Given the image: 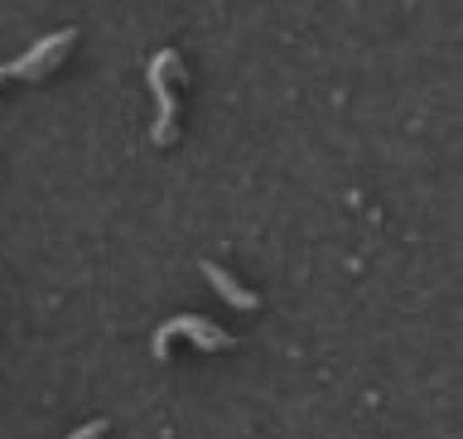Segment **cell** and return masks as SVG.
I'll list each match as a JSON object with an SVG mask.
<instances>
[{
    "instance_id": "6da1fadb",
    "label": "cell",
    "mask_w": 463,
    "mask_h": 439,
    "mask_svg": "<svg viewBox=\"0 0 463 439\" xmlns=\"http://www.w3.org/2000/svg\"><path fill=\"white\" fill-rule=\"evenodd\" d=\"M184 78V63H179V53L174 49H159L150 58V87H155V130H150V140L155 145H174V136H179V92H174V82Z\"/></svg>"
},
{
    "instance_id": "7a4b0ae2",
    "label": "cell",
    "mask_w": 463,
    "mask_h": 439,
    "mask_svg": "<svg viewBox=\"0 0 463 439\" xmlns=\"http://www.w3.org/2000/svg\"><path fill=\"white\" fill-rule=\"evenodd\" d=\"M174 339H194L203 353H222V348H232V333H227V329H217V324H208V319H198V314H179V319H169V324H159L155 343H150L159 362L169 358Z\"/></svg>"
},
{
    "instance_id": "3957f363",
    "label": "cell",
    "mask_w": 463,
    "mask_h": 439,
    "mask_svg": "<svg viewBox=\"0 0 463 439\" xmlns=\"http://www.w3.org/2000/svg\"><path fill=\"white\" fill-rule=\"evenodd\" d=\"M72 43V29H58V34L39 39L29 53H20L14 63H0V82L5 78H20V82H39L49 68H58V58H63V49Z\"/></svg>"
},
{
    "instance_id": "277c9868",
    "label": "cell",
    "mask_w": 463,
    "mask_h": 439,
    "mask_svg": "<svg viewBox=\"0 0 463 439\" xmlns=\"http://www.w3.org/2000/svg\"><path fill=\"white\" fill-rule=\"evenodd\" d=\"M203 275L213 281V290L222 295L227 304H237V310H260V295L256 290H246V285H237V275H227L217 261H203Z\"/></svg>"
},
{
    "instance_id": "5b68a950",
    "label": "cell",
    "mask_w": 463,
    "mask_h": 439,
    "mask_svg": "<svg viewBox=\"0 0 463 439\" xmlns=\"http://www.w3.org/2000/svg\"><path fill=\"white\" fill-rule=\"evenodd\" d=\"M101 434H107V420H87V425L72 430L68 439H101Z\"/></svg>"
}]
</instances>
